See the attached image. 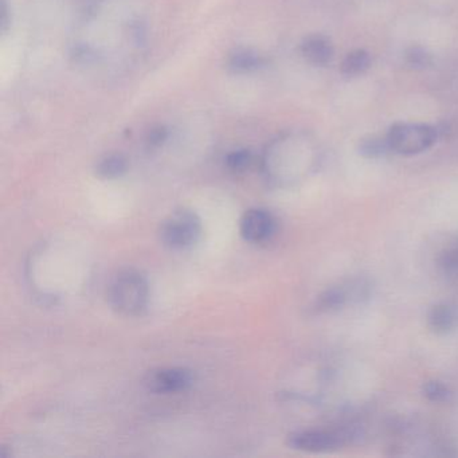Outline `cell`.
Returning a JSON list of instances; mask_svg holds the SVG:
<instances>
[{
    "mask_svg": "<svg viewBox=\"0 0 458 458\" xmlns=\"http://www.w3.org/2000/svg\"><path fill=\"white\" fill-rule=\"evenodd\" d=\"M277 232V221L265 208H249L240 219V234L246 242L264 245L270 242Z\"/></svg>",
    "mask_w": 458,
    "mask_h": 458,
    "instance_id": "cell-5",
    "label": "cell"
},
{
    "mask_svg": "<svg viewBox=\"0 0 458 458\" xmlns=\"http://www.w3.org/2000/svg\"><path fill=\"white\" fill-rule=\"evenodd\" d=\"M202 221L195 211L179 208L163 219L159 227L160 242L171 250L194 248L202 237Z\"/></svg>",
    "mask_w": 458,
    "mask_h": 458,
    "instance_id": "cell-2",
    "label": "cell"
},
{
    "mask_svg": "<svg viewBox=\"0 0 458 458\" xmlns=\"http://www.w3.org/2000/svg\"><path fill=\"white\" fill-rule=\"evenodd\" d=\"M225 162L232 173L243 174L250 170L254 163V157L249 149H238V151L230 152Z\"/></svg>",
    "mask_w": 458,
    "mask_h": 458,
    "instance_id": "cell-14",
    "label": "cell"
},
{
    "mask_svg": "<svg viewBox=\"0 0 458 458\" xmlns=\"http://www.w3.org/2000/svg\"><path fill=\"white\" fill-rule=\"evenodd\" d=\"M438 264L445 275L458 276V243L442 251Z\"/></svg>",
    "mask_w": 458,
    "mask_h": 458,
    "instance_id": "cell-17",
    "label": "cell"
},
{
    "mask_svg": "<svg viewBox=\"0 0 458 458\" xmlns=\"http://www.w3.org/2000/svg\"><path fill=\"white\" fill-rule=\"evenodd\" d=\"M301 55L308 63L315 66H327L334 60L332 42L321 34L308 36L301 42Z\"/></svg>",
    "mask_w": 458,
    "mask_h": 458,
    "instance_id": "cell-7",
    "label": "cell"
},
{
    "mask_svg": "<svg viewBox=\"0 0 458 458\" xmlns=\"http://www.w3.org/2000/svg\"><path fill=\"white\" fill-rule=\"evenodd\" d=\"M344 439V434L337 431L301 430L289 434L288 445L299 452L327 453L339 449Z\"/></svg>",
    "mask_w": 458,
    "mask_h": 458,
    "instance_id": "cell-6",
    "label": "cell"
},
{
    "mask_svg": "<svg viewBox=\"0 0 458 458\" xmlns=\"http://www.w3.org/2000/svg\"><path fill=\"white\" fill-rule=\"evenodd\" d=\"M351 301L347 285L327 289L316 299L313 310L318 313H331L342 310Z\"/></svg>",
    "mask_w": 458,
    "mask_h": 458,
    "instance_id": "cell-10",
    "label": "cell"
},
{
    "mask_svg": "<svg viewBox=\"0 0 458 458\" xmlns=\"http://www.w3.org/2000/svg\"><path fill=\"white\" fill-rule=\"evenodd\" d=\"M428 326L434 334H449L457 326V313L450 305H434L428 313Z\"/></svg>",
    "mask_w": 458,
    "mask_h": 458,
    "instance_id": "cell-8",
    "label": "cell"
},
{
    "mask_svg": "<svg viewBox=\"0 0 458 458\" xmlns=\"http://www.w3.org/2000/svg\"><path fill=\"white\" fill-rule=\"evenodd\" d=\"M265 65V60L259 53L250 49H237L227 58V68L234 73H251Z\"/></svg>",
    "mask_w": 458,
    "mask_h": 458,
    "instance_id": "cell-9",
    "label": "cell"
},
{
    "mask_svg": "<svg viewBox=\"0 0 458 458\" xmlns=\"http://www.w3.org/2000/svg\"><path fill=\"white\" fill-rule=\"evenodd\" d=\"M194 385V374L184 367H159L144 377L147 390L160 395L184 393Z\"/></svg>",
    "mask_w": 458,
    "mask_h": 458,
    "instance_id": "cell-4",
    "label": "cell"
},
{
    "mask_svg": "<svg viewBox=\"0 0 458 458\" xmlns=\"http://www.w3.org/2000/svg\"><path fill=\"white\" fill-rule=\"evenodd\" d=\"M386 136L391 151L409 157L430 148L436 143L437 131L430 125L396 123Z\"/></svg>",
    "mask_w": 458,
    "mask_h": 458,
    "instance_id": "cell-3",
    "label": "cell"
},
{
    "mask_svg": "<svg viewBox=\"0 0 458 458\" xmlns=\"http://www.w3.org/2000/svg\"><path fill=\"white\" fill-rule=\"evenodd\" d=\"M388 151H391V148L387 136L385 138L369 136V138L363 139L359 144V154L367 159H377V157H385Z\"/></svg>",
    "mask_w": 458,
    "mask_h": 458,
    "instance_id": "cell-13",
    "label": "cell"
},
{
    "mask_svg": "<svg viewBox=\"0 0 458 458\" xmlns=\"http://www.w3.org/2000/svg\"><path fill=\"white\" fill-rule=\"evenodd\" d=\"M148 280L136 269H123L112 277L106 291L109 307L117 315L138 318L146 312L149 304Z\"/></svg>",
    "mask_w": 458,
    "mask_h": 458,
    "instance_id": "cell-1",
    "label": "cell"
},
{
    "mask_svg": "<svg viewBox=\"0 0 458 458\" xmlns=\"http://www.w3.org/2000/svg\"><path fill=\"white\" fill-rule=\"evenodd\" d=\"M128 170V160L122 154L103 157L96 165V175L106 181L122 178Z\"/></svg>",
    "mask_w": 458,
    "mask_h": 458,
    "instance_id": "cell-11",
    "label": "cell"
},
{
    "mask_svg": "<svg viewBox=\"0 0 458 458\" xmlns=\"http://www.w3.org/2000/svg\"><path fill=\"white\" fill-rule=\"evenodd\" d=\"M371 65L369 55L363 49L353 50L345 55L342 63V73L347 77H356L369 71Z\"/></svg>",
    "mask_w": 458,
    "mask_h": 458,
    "instance_id": "cell-12",
    "label": "cell"
},
{
    "mask_svg": "<svg viewBox=\"0 0 458 458\" xmlns=\"http://www.w3.org/2000/svg\"><path fill=\"white\" fill-rule=\"evenodd\" d=\"M404 60H406L407 65L415 71H423L433 63L430 53L420 47H409L404 53Z\"/></svg>",
    "mask_w": 458,
    "mask_h": 458,
    "instance_id": "cell-15",
    "label": "cell"
},
{
    "mask_svg": "<svg viewBox=\"0 0 458 458\" xmlns=\"http://www.w3.org/2000/svg\"><path fill=\"white\" fill-rule=\"evenodd\" d=\"M168 132L165 128L157 127L154 128L151 132L148 133V144L151 147H160L165 140H167Z\"/></svg>",
    "mask_w": 458,
    "mask_h": 458,
    "instance_id": "cell-18",
    "label": "cell"
},
{
    "mask_svg": "<svg viewBox=\"0 0 458 458\" xmlns=\"http://www.w3.org/2000/svg\"><path fill=\"white\" fill-rule=\"evenodd\" d=\"M423 394L426 398L430 402H436V403H442V402L449 401L450 393L449 387L439 380H428L423 386Z\"/></svg>",
    "mask_w": 458,
    "mask_h": 458,
    "instance_id": "cell-16",
    "label": "cell"
}]
</instances>
